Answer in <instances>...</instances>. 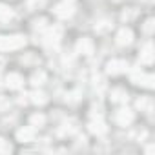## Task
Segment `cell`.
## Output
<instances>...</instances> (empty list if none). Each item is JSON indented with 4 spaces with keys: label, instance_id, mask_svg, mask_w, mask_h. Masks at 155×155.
I'll list each match as a JSON object with an SVG mask.
<instances>
[{
    "label": "cell",
    "instance_id": "obj_1",
    "mask_svg": "<svg viewBox=\"0 0 155 155\" xmlns=\"http://www.w3.org/2000/svg\"><path fill=\"white\" fill-rule=\"evenodd\" d=\"M26 44V38L22 35H11V37H0V51L9 49H20Z\"/></svg>",
    "mask_w": 155,
    "mask_h": 155
},
{
    "label": "cell",
    "instance_id": "obj_2",
    "mask_svg": "<svg viewBox=\"0 0 155 155\" xmlns=\"http://www.w3.org/2000/svg\"><path fill=\"white\" fill-rule=\"evenodd\" d=\"M153 81H155L153 75H148V73H144L139 68H135L131 71V82L133 84H140V86H146V88H153Z\"/></svg>",
    "mask_w": 155,
    "mask_h": 155
},
{
    "label": "cell",
    "instance_id": "obj_3",
    "mask_svg": "<svg viewBox=\"0 0 155 155\" xmlns=\"http://www.w3.org/2000/svg\"><path fill=\"white\" fill-rule=\"evenodd\" d=\"M60 35H62V28L60 26H53V28H48V31H46V35H44V44L46 46H57V42H58V38H60Z\"/></svg>",
    "mask_w": 155,
    "mask_h": 155
},
{
    "label": "cell",
    "instance_id": "obj_4",
    "mask_svg": "<svg viewBox=\"0 0 155 155\" xmlns=\"http://www.w3.org/2000/svg\"><path fill=\"white\" fill-rule=\"evenodd\" d=\"M115 122L119 126H130L133 122V111L128 110V108H120L117 113H115Z\"/></svg>",
    "mask_w": 155,
    "mask_h": 155
},
{
    "label": "cell",
    "instance_id": "obj_5",
    "mask_svg": "<svg viewBox=\"0 0 155 155\" xmlns=\"http://www.w3.org/2000/svg\"><path fill=\"white\" fill-rule=\"evenodd\" d=\"M126 69H128V62H126V60H120V58H113V60H110L108 66H106V71H108L110 75H119V73H122V71H126Z\"/></svg>",
    "mask_w": 155,
    "mask_h": 155
},
{
    "label": "cell",
    "instance_id": "obj_6",
    "mask_svg": "<svg viewBox=\"0 0 155 155\" xmlns=\"http://www.w3.org/2000/svg\"><path fill=\"white\" fill-rule=\"evenodd\" d=\"M53 13H55V15H57L58 18H69V17H71V15L75 13V9H73L71 2H62V4L55 6Z\"/></svg>",
    "mask_w": 155,
    "mask_h": 155
},
{
    "label": "cell",
    "instance_id": "obj_7",
    "mask_svg": "<svg viewBox=\"0 0 155 155\" xmlns=\"http://www.w3.org/2000/svg\"><path fill=\"white\" fill-rule=\"evenodd\" d=\"M77 53H81V55H91L93 53V40L84 37L81 38L79 42H77Z\"/></svg>",
    "mask_w": 155,
    "mask_h": 155
},
{
    "label": "cell",
    "instance_id": "obj_8",
    "mask_svg": "<svg viewBox=\"0 0 155 155\" xmlns=\"http://www.w3.org/2000/svg\"><path fill=\"white\" fill-rule=\"evenodd\" d=\"M90 131L95 133V135H104L108 131V128H106V124H104V120L101 117H97V119L93 117V120L90 122Z\"/></svg>",
    "mask_w": 155,
    "mask_h": 155
},
{
    "label": "cell",
    "instance_id": "obj_9",
    "mask_svg": "<svg viewBox=\"0 0 155 155\" xmlns=\"http://www.w3.org/2000/svg\"><path fill=\"white\" fill-rule=\"evenodd\" d=\"M22 84H24V81L18 73H9L6 77V86L9 90H18V88H22Z\"/></svg>",
    "mask_w": 155,
    "mask_h": 155
},
{
    "label": "cell",
    "instance_id": "obj_10",
    "mask_svg": "<svg viewBox=\"0 0 155 155\" xmlns=\"http://www.w3.org/2000/svg\"><path fill=\"white\" fill-rule=\"evenodd\" d=\"M153 46H151V42H146L144 44V48L140 49V62L142 64H151L153 62Z\"/></svg>",
    "mask_w": 155,
    "mask_h": 155
},
{
    "label": "cell",
    "instance_id": "obj_11",
    "mask_svg": "<svg viewBox=\"0 0 155 155\" xmlns=\"http://www.w3.org/2000/svg\"><path fill=\"white\" fill-rule=\"evenodd\" d=\"M131 40H133L131 29L124 28V29H120V31L117 33V44H119V46H128V44H131Z\"/></svg>",
    "mask_w": 155,
    "mask_h": 155
},
{
    "label": "cell",
    "instance_id": "obj_12",
    "mask_svg": "<svg viewBox=\"0 0 155 155\" xmlns=\"http://www.w3.org/2000/svg\"><path fill=\"white\" fill-rule=\"evenodd\" d=\"M17 139L20 142H31L35 139V130L33 128H20L17 131Z\"/></svg>",
    "mask_w": 155,
    "mask_h": 155
},
{
    "label": "cell",
    "instance_id": "obj_13",
    "mask_svg": "<svg viewBox=\"0 0 155 155\" xmlns=\"http://www.w3.org/2000/svg\"><path fill=\"white\" fill-rule=\"evenodd\" d=\"M137 108H139L140 111H151V108H153L151 97H140V99L137 101Z\"/></svg>",
    "mask_w": 155,
    "mask_h": 155
},
{
    "label": "cell",
    "instance_id": "obj_14",
    "mask_svg": "<svg viewBox=\"0 0 155 155\" xmlns=\"http://www.w3.org/2000/svg\"><path fill=\"white\" fill-rule=\"evenodd\" d=\"M111 28H113V24H111L110 20H101V22L95 24V31H97L99 35H106L108 31H111Z\"/></svg>",
    "mask_w": 155,
    "mask_h": 155
},
{
    "label": "cell",
    "instance_id": "obj_15",
    "mask_svg": "<svg viewBox=\"0 0 155 155\" xmlns=\"http://www.w3.org/2000/svg\"><path fill=\"white\" fill-rule=\"evenodd\" d=\"M111 101H113V102H126V101H128L126 90H122V88L113 90V91H111Z\"/></svg>",
    "mask_w": 155,
    "mask_h": 155
},
{
    "label": "cell",
    "instance_id": "obj_16",
    "mask_svg": "<svg viewBox=\"0 0 155 155\" xmlns=\"http://www.w3.org/2000/svg\"><path fill=\"white\" fill-rule=\"evenodd\" d=\"M44 82H46V73H44V71L33 73V77H31V84H33V86H42Z\"/></svg>",
    "mask_w": 155,
    "mask_h": 155
},
{
    "label": "cell",
    "instance_id": "obj_17",
    "mask_svg": "<svg viewBox=\"0 0 155 155\" xmlns=\"http://www.w3.org/2000/svg\"><path fill=\"white\" fill-rule=\"evenodd\" d=\"M11 18H13V11L9 8H6V6L0 4V22H8Z\"/></svg>",
    "mask_w": 155,
    "mask_h": 155
},
{
    "label": "cell",
    "instance_id": "obj_18",
    "mask_svg": "<svg viewBox=\"0 0 155 155\" xmlns=\"http://www.w3.org/2000/svg\"><path fill=\"white\" fill-rule=\"evenodd\" d=\"M29 97H31V102H35V104H46V102H48V97H46V93H42V91H35V93H31Z\"/></svg>",
    "mask_w": 155,
    "mask_h": 155
},
{
    "label": "cell",
    "instance_id": "obj_19",
    "mask_svg": "<svg viewBox=\"0 0 155 155\" xmlns=\"http://www.w3.org/2000/svg\"><path fill=\"white\" fill-rule=\"evenodd\" d=\"M75 130H77L75 122H73V120H69V122H64V124H62V128L58 130V133H60V135H69V133H73Z\"/></svg>",
    "mask_w": 155,
    "mask_h": 155
},
{
    "label": "cell",
    "instance_id": "obj_20",
    "mask_svg": "<svg viewBox=\"0 0 155 155\" xmlns=\"http://www.w3.org/2000/svg\"><path fill=\"white\" fill-rule=\"evenodd\" d=\"M29 120H31V126H33V128H42V126H44V122H46V117H44V115H40V113H35Z\"/></svg>",
    "mask_w": 155,
    "mask_h": 155
},
{
    "label": "cell",
    "instance_id": "obj_21",
    "mask_svg": "<svg viewBox=\"0 0 155 155\" xmlns=\"http://www.w3.org/2000/svg\"><path fill=\"white\" fill-rule=\"evenodd\" d=\"M135 17H137V9H133V8H130V9H126V11L122 13V20H124V22H131Z\"/></svg>",
    "mask_w": 155,
    "mask_h": 155
},
{
    "label": "cell",
    "instance_id": "obj_22",
    "mask_svg": "<svg viewBox=\"0 0 155 155\" xmlns=\"http://www.w3.org/2000/svg\"><path fill=\"white\" fill-rule=\"evenodd\" d=\"M153 26H155L153 18H148V20L144 22V28H142V29H144V33H146V35H151V33H153Z\"/></svg>",
    "mask_w": 155,
    "mask_h": 155
},
{
    "label": "cell",
    "instance_id": "obj_23",
    "mask_svg": "<svg viewBox=\"0 0 155 155\" xmlns=\"http://www.w3.org/2000/svg\"><path fill=\"white\" fill-rule=\"evenodd\" d=\"M44 6V0H28V8L29 9H38Z\"/></svg>",
    "mask_w": 155,
    "mask_h": 155
},
{
    "label": "cell",
    "instance_id": "obj_24",
    "mask_svg": "<svg viewBox=\"0 0 155 155\" xmlns=\"http://www.w3.org/2000/svg\"><path fill=\"white\" fill-rule=\"evenodd\" d=\"M11 151V144L4 139H0V153H9Z\"/></svg>",
    "mask_w": 155,
    "mask_h": 155
},
{
    "label": "cell",
    "instance_id": "obj_25",
    "mask_svg": "<svg viewBox=\"0 0 155 155\" xmlns=\"http://www.w3.org/2000/svg\"><path fill=\"white\" fill-rule=\"evenodd\" d=\"M9 108V99L8 97H0V111H4Z\"/></svg>",
    "mask_w": 155,
    "mask_h": 155
},
{
    "label": "cell",
    "instance_id": "obj_26",
    "mask_svg": "<svg viewBox=\"0 0 155 155\" xmlns=\"http://www.w3.org/2000/svg\"><path fill=\"white\" fill-rule=\"evenodd\" d=\"M35 29H46V18H40V20H35Z\"/></svg>",
    "mask_w": 155,
    "mask_h": 155
},
{
    "label": "cell",
    "instance_id": "obj_27",
    "mask_svg": "<svg viewBox=\"0 0 155 155\" xmlns=\"http://www.w3.org/2000/svg\"><path fill=\"white\" fill-rule=\"evenodd\" d=\"M22 62H26V64H29V62H37V58H35L33 55H28V57H24V58H22Z\"/></svg>",
    "mask_w": 155,
    "mask_h": 155
},
{
    "label": "cell",
    "instance_id": "obj_28",
    "mask_svg": "<svg viewBox=\"0 0 155 155\" xmlns=\"http://www.w3.org/2000/svg\"><path fill=\"white\" fill-rule=\"evenodd\" d=\"M28 97H29V95H26V93H24V95H20V97H18V102H20V104H28V101H29Z\"/></svg>",
    "mask_w": 155,
    "mask_h": 155
},
{
    "label": "cell",
    "instance_id": "obj_29",
    "mask_svg": "<svg viewBox=\"0 0 155 155\" xmlns=\"http://www.w3.org/2000/svg\"><path fill=\"white\" fill-rule=\"evenodd\" d=\"M153 150H155L153 146H148V148H146V153H153Z\"/></svg>",
    "mask_w": 155,
    "mask_h": 155
},
{
    "label": "cell",
    "instance_id": "obj_30",
    "mask_svg": "<svg viewBox=\"0 0 155 155\" xmlns=\"http://www.w3.org/2000/svg\"><path fill=\"white\" fill-rule=\"evenodd\" d=\"M66 2H71V0H66Z\"/></svg>",
    "mask_w": 155,
    "mask_h": 155
}]
</instances>
